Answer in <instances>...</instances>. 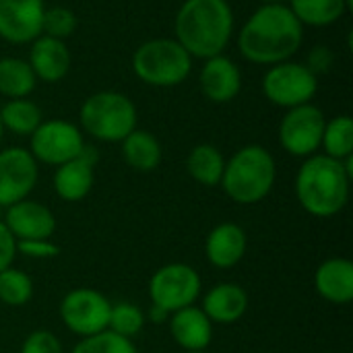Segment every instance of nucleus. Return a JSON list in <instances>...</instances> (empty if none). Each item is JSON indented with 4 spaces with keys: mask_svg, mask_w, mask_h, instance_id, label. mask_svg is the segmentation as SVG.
I'll return each mask as SVG.
<instances>
[{
    "mask_svg": "<svg viewBox=\"0 0 353 353\" xmlns=\"http://www.w3.org/2000/svg\"><path fill=\"white\" fill-rule=\"evenodd\" d=\"M319 91V77L312 74L304 62H279L269 66L263 77L265 97L279 108H296L312 103Z\"/></svg>",
    "mask_w": 353,
    "mask_h": 353,
    "instance_id": "6e6552de",
    "label": "nucleus"
},
{
    "mask_svg": "<svg viewBox=\"0 0 353 353\" xmlns=\"http://www.w3.org/2000/svg\"><path fill=\"white\" fill-rule=\"evenodd\" d=\"M325 114L314 103L290 108L279 122V145L294 157L316 155L325 130Z\"/></svg>",
    "mask_w": 353,
    "mask_h": 353,
    "instance_id": "9d476101",
    "label": "nucleus"
},
{
    "mask_svg": "<svg viewBox=\"0 0 353 353\" xmlns=\"http://www.w3.org/2000/svg\"><path fill=\"white\" fill-rule=\"evenodd\" d=\"M199 85L207 99L228 103L236 99L242 89V72L230 56L219 54L205 60L199 74Z\"/></svg>",
    "mask_w": 353,
    "mask_h": 353,
    "instance_id": "dca6fc26",
    "label": "nucleus"
},
{
    "mask_svg": "<svg viewBox=\"0 0 353 353\" xmlns=\"http://www.w3.org/2000/svg\"><path fill=\"white\" fill-rule=\"evenodd\" d=\"M2 137H4V126H2V122H0V143H2Z\"/></svg>",
    "mask_w": 353,
    "mask_h": 353,
    "instance_id": "4c0bfd02",
    "label": "nucleus"
},
{
    "mask_svg": "<svg viewBox=\"0 0 353 353\" xmlns=\"http://www.w3.org/2000/svg\"><path fill=\"white\" fill-rule=\"evenodd\" d=\"M170 333L184 352H205L213 341V323L203 308L186 306L170 314Z\"/></svg>",
    "mask_w": 353,
    "mask_h": 353,
    "instance_id": "a211bd4d",
    "label": "nucleus"
},
{
    "mask_svg": "<svg viewBox=\"0 0 353 353\" xmlns=\"http://www.w3.org/2000/svg\"><path fill=\"white\" fill-rule=\"evenodd\" d=\"M316 294L337 306L353 300V263L347 259H329L314 273Z\"/></svg>",
    "mask_w": 353,
    "mask_h": 353,
    "instance_id": "412c9836",
    "label": "nucleus"
},
{
    "mask_svg": "<svg viewBox=\"0 0 353 353\" xmlns=\"http://www.w3.org/2000/svg\"><path fill=\"white\" fill-rule=\"evenodd\" d=\"M29 66L35 72L37 81L43 83H58L62 81L72 66V56L68 46L62 39L39 35L31 41L29 50Z\"/></svg>",
    "mask_w": 353,
    "mask_h": 353,
    "instance_id": "f3484780",
    "label": "nucleus"
},
{
    "mask_svg": "<svg viewBox=\"0 0 353 353\" xmlns=\"http://www.w3.org/2000/svg\"><path fill=\"white\" fill-rule=\"evenodd\" d=\"M203 281L194 267L186 263H170L159 267L149 279V300L153 306L170 314L186 306H194L201 298Z\"/></svg>",
    "mask_w": 353,
    "mask_h": 353,
    "instance_id": "0eeeda50",
    "label": "nucleus"
},
{
    "mask_svg": "<svg viewBox=\"0 0 353 353\" xmlns=\"http://www.w3.org/2000/svg\"><path fill=\"white\" fill-rule=\"evenodd\" d=\"M43 0H0V37L8 43H31L41 35Z\"/></svg>",
    "mask_w": 353,
    "mask_h": 353,
    "instance_id": "ddd939ff",
    "label": "nucleus"
},
{
    "mask_svg": "<svg viewBox=\"0 0 353 353\" xmlns=\"http://www.w3.org/2000/svg\"><path fill=\"white\" fill-rule=\"evenodd\" d=\"M21 353H62V343L52 331L37 329L25 337Z\"/></svg>",
    "mask_w": 353,
    "mask_h": 353,
    "instance_id": "2f4dec72",
    "label": "nucleus"
},
{
    "mask_svg": "<svg viewBox=\"0 0 353 353\" xmlns=\"http://www.w3.org/2000/svg\"><path fill=\"white\" fill-rule=\"evenodd\" d=\"M246 248H248L246 232L232 221H223L215 225L205 240L207 261L217 269L236 267L244 259Z\"/></svg>",
    "mask_w": 353,
    "mask_h": 353,
    "instance_id": "6ab92c4d",
    "label": "nucleus"
},
{
    "mask_svg": "<svg viewBox=\"0 0 353 353\" xmlns=\"http://www.w3.org/2000/svg\"><path fill=\"white\" fill-rule=\"evenodd\" d=\"M39 178V168L29 149L6 147L0 149V207H10L25 201Z\"/></svg>",
    "mask_w": 353,
    "mask_h": 353,
    "instance_id": "f8f14e48",
    "label": "nucleus"
},
{
    "mask_svg": "<svg viewBox=\"0 0 353 353\" xmlns=\"http://www.w3.org/2000/svg\"><path fill=\"white\" fill-rule=\"evenodd\" d=\"M184 353H205V352H184Z\"/></svg>",
    "mask_w": 353,
    "mask_h": 353,
    "instance_id": "58836bf2",
    "label": "nucleus"
},
{
    "mask_svg": "<svg viewBox=\"0 0 353 353\" xmlns=\"http://www.w3.org/2000/svg\"><path fill=\"white\" fill-rule=\"evenodd\" d=\"M321 147L325 155L333 159H345L353 155V120L350 116H335L325 122Z\"/></svg>",
    "mask_w": 353,
    "mask_h": 353,
    "instance_id": "bb28decb",
    "label": "nucleus"
},
{
    "mask_svg": "<svg viewBox=\"0 0 353 353\" xmlns=\"http://www.w3.org/2000/svg\"><path fill=\"white\" fill-rule=\"evenodd\" d=\"M132 72L151 87L182 85L192 70V56L172 37H155L132 54Z\"/></svg>",
    "mask_w": 353,
    "mask_h": 353,
    "instance_id": "423d86ee",
    "label": "nucleus"
},
{
    "mask_svg": "<svg viewBox=\"0 0 353 353\" xmlns=\"http://www.w3.org/2000/svg\"><path fill=\"white\" fill-rule=\"evenodd\" d=\"M72 353H139L132 339L120 337L112 331H101L91 337H83Z\"/></svg>",
    "mask_w": 353,
    "mask_h": 353,
    "instance_id": "c756f323",
    "label": "nucleus"
},
{
    "mask_svg": "<svg viewBox=\"0 0 353 353\" xmlns=\"http://www.w3.org/2000/svg\"><path fill=\"white\" fill-rule=\"evenodd\" d=\"M14 256H17V240L8 232L4 221H0V271L12 267Z\"/></svg>",
    "mask_w": 353,
    "mask_h": 353,
    "instance_id": "f704fd0d",
    "label": "nucleus"
},
{
    "mask_svg": "<svg viewBox=\"0 0 353 353\" xmlns=\"http://www.w3.org/2000/svg\"><path fill=\"white\" fill-rule=\"evenodd\" d=\"M81 128L101 143H122L139 122L134 101L120 91H97L79 110Z\"/></svg>",
    "mask_w": 353,
    "mask_h": 353,
    "instance_id": "39448f33",
    "label": "nucleus"
},
{
    "mask_svg": "<svg viewBox=\"0 0 353 353\" xmlns=\"http://www.w3.org/2000/svg\"><path fill=\"white\" fill-rule=\"evenodd\" d=\"M304 41V25L288 4L259 6L238 33L240 54L254 64L273 66L290 60Z\"/></svg>",
    "mask_w": 353,
    "mask_h": 353,
    "instance_id": "f257e3e1",
    "label": "nucleus"
},
{
    "mask_svg": "<svg viewBox=\"0 0 353 353\" xmlns=\"http://www.w3.org/2000/svg\"><path fill=\"white\" fill-rule=\"evenodd\" d=\"M37 77L29 62L17 56L0 58V95L8 99H23L33 93Z\"/></svg>",
    "mask_w": 353,
    "mask_h": 353,
    "instance_id": "b1692460",
    "label": "nucleus"
},
{
    "mask_svg": "<svg viewBox=\"0 0 353 353\" xmlns=\"http://www.w3.org/2000/svg\"><path fill=\"white\" fill-rule=\"evenodd\" d=\"M228 2H230V0H228Z\"/></svg>",
    "mask_w": 353,
    "mask_h": 353,
    "instance_id": "ea45409f",
    "label": "nucleus"
},
{
    "mask_svg": "<svg viewBox=\"0 0 353 353\" xmlns=\"http://www.w3.org/2000/svg\"><path fill=\"white\" fill-rule=\"evenodd\" d=\"M335 64V52L329 48V46H314L310 52H308V58H306V68L321 77V74H327Z\"/></svg>",
    "mask_w": 353,
    "mask_h": 353,
    "instance_id": "72a5a7b5",
    "label": "nucleus"
},
{
    "mask_svg": "<svg viewBox=\"0 0 353 353\" xmlns=\"http://www.w3.org/2000/svg\"><path fill=\"white\" fill-rule=\"evenodd\" d=\"M176 41L192 58L225 52L234 35V10L228 0H186L174 21Z\"/></svg>",
    "mask_w": 353,
    "mask_h": 353,
    "instance_id": "f03ea898",
    "label": "nucleus"
},
{
    "mask_svg": "<svg viewBox=\"0 0 353 353\" xmlns=\"http://www.w3.org/2000/svg\"><path fill=\"white\" fill-rule=\"evenodd\" d=\"M110 308L112 302L101 292L91 288H77L62 298L60 319L70 333L83 339L108 329Z\"/></svg>",
    "mask_w": 353,
    "mask_h": 353,
    "instance_id": "9b49d317",
    "label": "nucleus"
},
{
    "mask_svg": "<svg viewBox=\"0 0 353 353\" xmlns=\"http://www.w3.org/2000/svg\"><path fill=\"white\" fill-rule=\"evenodd\" d=\"M203 312L215 325H234L248 310V294L238 283H217L203 298Z\"/></svg>",
    "mask_w": 353,
    "mask_h": 353,
    "instance_id": "aec40b11",
    "label": "nucleus"
},
{
    "mask_svg": "<svg viewBox=\"0 0 353 353\" xmlns=\"http://www.w3.org/2000/svg\"><path fill=\"white\" fill-rule=\"evenodd\" d=\"M122 157L137 172H143V174L153 172V170L159 168L161 157H163L161 143L149 130L134 128L122 141Z\"/></svg>",
    "mask_w": 353,
    "mask_h": 353,
    "instance_id": "4be33fe9",
    "label": "nucleus"
},
{
    "mask_svg": "<svg viewBox=\"0 0 353 353\" xmlns=\"http://www.w3.org/2000/svg\"><path fill=\"white\" fill-rule=\"evenodd\" d=\"M0 122L4 130H10L19 137H31L35 128L43 122L41 108L23 97V99H8L0 110Z\"/></svg>",
    "mask_w": 353,
    "mask_h": 353,
    "instance_id": "a878e982",
    "label": "nucleus"
},
{
    "mask_svg": "<svg viewBox=\"0 0 353 353\" xmlns=\"http://www.w3.org/2000/svg\"><path fill=\"white\" fill-rule=\"evenodd\" d=\"M277 163L263 145L238 149L223 168L221 188L238 205H256L269 196L275 186Z\"/></svg>",
    "mask_w": 353,
    "mask_h": 353,
    "instance_id": "20e7f679",
    "label": "nucleus"
},
{
    "mask_svg": "<svg viewBox=\"0 0 353 353\" xmlns=\"http://www.w3.org/2000/svg\"><path fill=\"white\" fill-rule=\"evenodd\" d=\"M77 29V14L66 6H52L46 8L41 21V35H50L56 39H66Z\"/></svg>",
    "mask_w": 353,
    "mask_h": 353,
    "instance_id": "7c9ffc66",
    "label": "nucleus"
},
{
    "mask_svg": "<svg viewBox=\"0 0 353 353\" xmlns=\"http://www.w3.org/2000/svg\"><path fill=\"white\" fill-rule=\"evenodd\" d=\"M17 254H23L25 259H33V261H48L58 256L60 248L50 240H19Z\"/></svg>",
    "mask_w": 353,
    "mask_h": 353,
    "instance_id": "473e14b6",
    "label": "nucleus"
},
{
    "mask_svg": "<svg viewBox=\"0 0 353 353\" xmlns=\"http://www.w3.org/2000/svg\"><path fill=\"white\" fill-rule=\"evenodd\" d=\"M4 225L14 240H50L56 232L54 213L37 201H19L6 207Z\"/></svg>",
    "mask_w": 353,
    "mask_h": 353,
    "instance_id": "2eb2a0df",
    "label": "nucleus"
},
{
    "mask_svg": "<svg viewBox=\"0 0 353 353\" xmlns=\"http://www.w3.org/2000/svg\"><path fill=\"white\" fill-rule=\"evenodd\" d=\"M223 168H225V157L215 145L209 143L196 145L186 157L188 176L203 186H217L221 182Z\"/></svg>",
    "mask_w": 353,
    "mask_h": 353,
    "instance_id": "393cba45",
    "label": "nucleus"
},
{
    "mask_svg": "<svg viewBox=\"0 0 353 353\" xmlns=\"http://www.w3.org/2000/svg\"><path fill=\"white\" fill-rule=\"evenodd\" d=\"M147 321L157 323V325L168 323V321H170V312H168V310H163V308H159V306H153V304H151L149 314H147Z\"/></svg>",
    "mask_w": 353,
    "mask_h": 353,
    "instance_id": "c9c22d12",
    "label": "nucleus"
},
{
    "mask_svg": "<svg viewBox=\"0 0 353 353\" xmlns=\"http://www.w3.org/2000/svg\"><path fill=\"white\" fill-rule=\"evenodd\" d=\"M33 298V281L27 273L8 267L0 271V302L10 308H21Z\"/></svg>",
    "mask_w": 353,
    "mask_h": 353,
    "instance_id": "cd10ccee",
    "label": "nucleus"
},
{
    "mask_svg": "<svg viewBox=\"0 0 353 353\" xmlns=\"http://www.w3.org/2000/svg\"><path fill=\"white\" fill-rule=\"evenodd\" d=\"M29 153L37 163L62 165L85 149L83 130L68 120H43L29 137Z\"/></svg>",
    "mask_w": 353,
    "mask_h": 353,
    "instance_id": "1a4fd4ad",
    "label": "nucleus"
},
{
    "mask_svg": "<svg viewBox=\"0 0 353 353\" xmlns=\"http://www.w3.org/2000/svg\"><path fill=\"white\" fill-rule=\"evenodd\" d=\"M263 4H285L288 0H261Z\"/></svg>",
    "mask_w": 353,
    "mask_h": 353,
    "instance_id": "e433bc0d",
    "label": "nucleus"
},
{
    "mask_svg": "<svg viewBox=\"0 0 353 353\" xmlns=\"http://www.w3.org/2000/svg\"><path fill=\"white\" fill-rule=\"evenodd\" d=\"M352 176L343 161L329 155H310L296 174V199L314 217H333L350 201Z\"/></svg>",
    "mask_w": 353,
    "mask_h": 353,
    "instance_id": "7ed1b4c3",
    "label": "nucleus"
},
{
    "mask_svg": "<svg viewBox=\"0 0 353 353\" xmlns=\"http://www.w3.org/2000/svg\"><path fill=\"white\" fill-rule=\"evenodd\" d=\"M95 163H97V151L89 145L81 151L77 159H70L56 168L54 174V190L56 194L66 203H79L83 201L95 182Z\"/></svg>",
    "mask_w": 353,
    "mask_h": 353,
    "instance_id": "4468645a",
    "label": "nucleus"
},
{
    "mask_svg": "<svg viewBox=\"0 0 353 353\" xmlns=\"http://www.w3.org/2000/svg\"><path fill=\"white\" fill-rule=\"evenodd\" d=\"M296 19L306 27H329L337 23L347 10L353 8V0H288Z\"/></svg>",
    "mask_w": 353,
    "mask_h": 353,
    "instance_id": "5701e85b",
    "label": "nucleus"
},
{
    "mask_svg": "<svg viewBox=\"0 0 353 353\" xmlns=\"http://www.w3.org/2000/svg\"><path fill=\"white\" fill-rule=\"evenodd\" d=\"M145 314L139 306L130 304V302H118L112 304L110 308V321H108V331L126 337V339H134L143 327H145Z\"/></svg>",
    "mask_w": 353,
    "mask_h": 353,
    "instance_id": "c85d7f7f",
    "label": "nucleus"
}]
</instances>
